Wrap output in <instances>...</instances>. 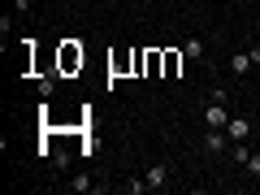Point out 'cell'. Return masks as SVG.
Listing matches in <instances>:
<instances>
[{
  "instance_id": "obj_1",
  "label": "cell",
  "mask_w": 260,
  "mask_h": 195,
  "mask_svg": "<svg viewBox=\"0 0 260 195\" xmlns=\"http://www.w3.org/2000/svg\"><path fill=\"white\" fill-rule=\"evenodd\" d=\"M200 152H204V156H225V152H230V135H225V130H213V126H204Z\"/></svg>"
},
{
  "instance_id": "obj_2",
  "label": "cell",
  "mask_w": 260,
  "mask_h": 195,
  "mask_svg": "<svg viewBox=\"0 0 260 195\" xmlns=\"http://www.w3.org/2000/svg\"><path fill=\"white\" fill-rule=\"evenodd\" d=\"M169 178H174V165H169V160H156V165L143 174V182H148V191H165Z\"/></svg>"
},
{
  "instance_id": "obj_3",
  "label": "cell",
  "mask_w": 260,
  "mask_h": 195,
  "mask_svg": "<svg viewBox=\"0 0 260 195\" xmlns=\"http://www.w3.org/2000/svg\"><path fill=\"white\" fill-rule=\"evenodd\" d=\"M234 113H225V100H208L204 104V126H213V130H225V121H230Z\"/></svg>"
},
{
  "instance_id": "obj_4",
  "label": "cell",
  "mask_w": 260,
  "mask_h": 195,
  "mask_svg": "<svg viewBox=\"0 0 260 195\" xmlns=\"http://www.w3.org/2000/svg\"><path fill=\"white\" fill-rule=\"evenodd\" d=\"M78 65H83V48H78L74 39H65V44H61V70H65V74H74Z\"/></svg>"
},
{
  "instance_id": "obj_5",
  "label": "cell",
  "mask_w": 260,
  "mask_h": 195,
  "mask_svg": "<svg viewBox=\"0 0 260 195\" xmlns=\"http://www.w3.org/2000/svg\"><path fill=\"white\" fill-rule=\"evenodd\" d=\"M143 74L148 78L165 74V52H160V48H148V52H143Z\"/></svg>"
},
{
  "instance_id": "obj_6",
  "label": "cell",
  "mask_w": 260,
  "mask_h": 195,
  "mask_svg": "<svg viewBox=\"0 0 260 195\" xmlns=\"http://www.w3.org/2000/svg\"><path fill=\"white\" fill-rule=\"evenodd\" d=\"M225 135H230V143L251 139V121H247V117H230V121H225Z\"/></svg>"
},
{
  "instance_id": "obj_7",
  "label": "cell",
  "mask_w": 260,
  "mask_h": 195,
  "mask_svg": "<svg viewBox=\"0 0 260 195\" xmlns=\"http://www.w3.org/2000/svg\"><path fill=\"white\" fill-rule=\"evenodd\" d=\"M251 65H256V61H251V52L243 48V52L230 56V74H234V78H247V74H251Z\"/></svg>"
},
{
  "instance_id": "obj_8",
  "label": "cell",
  "mask_w": 260,
  "mask_h": 195,
  "mask_svg": "<svg viewBox=\"0 0 260 195\" xmlns=\"http://www.w3.org/2000/svg\"><path fill=\"white\" fill-rule=\"evenodd\" d=\"M182 56H186V61H204V39H186Z\"/></svg>"
},
{
  "instance_id": "obj_9",
  "label": "cell",
  "mask_w": 260,
  "mask_h": 195,
  "mask_svg": "<svg viewBox=\"0 0 260 195\" xmlns=\"http://www.w3.org/2000/svg\"><path fill=\"white\" fill-rule=\"evenodd\" d=\"M178 70H182V52L169 48V52H165V78H178Z\"/></svg>"
},
{
  "instance_id": "obj_10",
  "label": "cell",
  "mask_w": 260,
  "mask_h": 195,
  "mask_svg": "<svg viewBox=\"0 0 260 195\" xmlns=\"http://www.w3.org/2000/svg\"><path fill=\"white\" fill-rule=\"evenodd\" d=\"M70 191H91V174H74L70 178Z\"/></svg>"
},
{
  "instance_id": "obj_11",
  "label": "cell",
  "mask_w": 260,
  "mask_h": 195,
  "mask_svg": "<svg viewBox=\"0 0 260 195\" xmlns=\"http://www.w3.org/2000/svg\"><path fill=\"white\" fill-rule=\"evenodd\" d=\"M121 191H126V195H143V191H148V182H143V178H126Z\"/></svg>"
},
{
  "instance_id": "obj_12",
  "label": "cell",
  "mask_w": 260,
  "mask_h": 195,
  "mask_svg": "<svg viewBox=\"0 0 260 195\" xmlns=\"http://www.w3.org/2000/svg\"><path fill=\"white\" fill-rule=\"evenodd\" d=\"M243 169H247V174H251V178H256V182H260V152H251V156L243 160Z\"/></svg>"
},
{
  "instance_id": "obj_13",
  "label": "cell",
  "mask_w": 260,
  "mask_h": 195,
  "mask_svg": "<svg viewBox=\"0 0 260 195\" xmlns=\"http://www.w3.org/2000/svg\"><path fill=\"white\" fill-rule=\"evenodd\" d=\"M5 5H13V9H18L22 18H30V13H35V9H30V0H5Z\"/></svg>"
},
{
  "instance_id": "obj_14",
  "label": "cell",
  "mask_w": 260,
  "mask_h": 195,
  "mask_svg": "<svg viewBox=\"0 0 260 195\" xmlns=\"http://www.w3.org/2000/svg\"><path fill=\"white\" fill-rule=\"evenodd\" d=\"M247 52H251V61H256V65H260V44H251V48H247Z\"/></svg>"
},
{
  "instance_id": "obj_15",
  "label": "cell",
  "mask_w": 260,
  "mask_h": 195,
  "mask_svg": "<svg viewBox=\"0 0 260 195\" xmlns=\"http://www.w3.org/2000/svg\"><path fill=\"white\" fill-rule=\"evenodd\" d=\"M143 5H160V0H143Z\"/></svg>"
},
{
  "instance_id": "obj_16",
  "label": "cell",
  "mask_w": 260,
  "mask_h": 195,
  "mask_svg": "<svg viewBox=\"0 0 260 195\" xmlns=\"http://www.w3.org/2000/svg\"><path fill=\"white\" fill-rule=\"evenodd\" d=\"M256 100H260V91H256Z\"/></svg>"
}]
</instances>
